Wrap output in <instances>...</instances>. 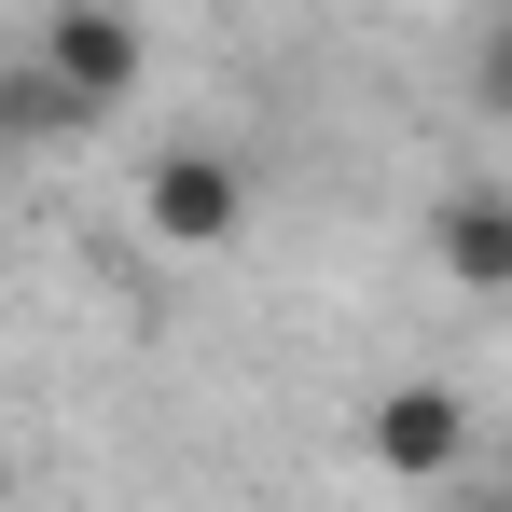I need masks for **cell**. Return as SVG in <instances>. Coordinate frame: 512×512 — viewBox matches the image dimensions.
Listing matches in <instances>:
<instances>
[{"mask_svg": "<svg viewBox=\"0 0 512 512\" xmlns=\"http://www.w3.org/2000/svg\"><path fill=\"white\" fill-rule=\"evenodd\" d=\"M360 457H374L388 485H457V471L485 457V416H471L443 374H402V388L360 402Z\"/></svg>", "mask_w": 512, "mask_h": 512, "instance_id": "cell-1", "label": "cell"}, {"mask_svg": "<svg viewBox=\"0 0 512 512\" xmlns=\"http://www.w3.org/2000/svg\"><path fill=\"white\" fill-rule=\"evenodd\" d=\"M139 236H153V250H236V236H250V167L208 153V139H167V153L139 167Z\"/></svg>", "mask_w": 512, "mask_h": 512, "instance_id": "cell-2", "label": "cell"}, {"mask_svg": "<svg viewBox=\"0 0 512 512\" xmlns=\"http://www.w3.org/2000/svg\"><path fill=\"white\" fill-rule=\"evenodd\" d=\"M28 56H42V70H56V84L84 97L97 125H111V111H125V97L153 84V42H139V14H125V0H56V14H42V42H28Z\"/></svg>", "mask_w": 512, "mask_h": 512, "instance_id": "cell-3", "label": "cell"}, {"mask_svg": "<svg viewBox=\"0 0 512 512\" xmlns=\"http://www.w3.org/2000/svg\"><path fill=\"white\" fill-rule=\"evenodd\" d=\"M429 263H443L471 305H512V194L499 180H457V194L429 208Z\"/></svg>", "mask_w": 512, "mask_h": 512, "instance_id": "cell-4", "label": "cell"}, {"mask_svg": "<svg viewBox=\"0 0 512 512\" xmlns=\"http://www.w3.org/2000/svg\"><path fill=\"white\" fill-rule=\"evenodd\" d=\"M56 139H97V111L42 56H0V153H56Z\"/></svg>", "mask_w": 512, "mask_h": 512, "instance_id": "cell-5", "label": "cell"}, {"mask_svg": "<svg viewBox=\"0 0 512 512\" xmlns=\"http://www.w3.org/2000/svg\"><path fill=\"white\" fill-rule=\"evenodd\" d=\"M471 111H485V125H512V0L485 14V42H471Z\"/></svg>", "mask_w": 512, "mask_h": 512, "instance_id": "cell-6", "label": "cell"}, {"mask_svg": "<svg viewBox=\"0 0 512 512\" xmlns=\"http://www.w3.org/2000/svg\"><path fill=\"white\" fill-rule=\"evenodd\" d=\"M471 512H512V485H485V499H471Z\"/></svg>", "mask_w": 512, "mask_h": 512, "instance_id": "cell-7", "label": "cell"}, {"mask_svg": "<svg viewBox=\"0 0 512 512\" xmlns=\"http://www.w3.org/2000/svg\"><path fill=\"white\" fill-rule=\"evenodd\" d=\"M499 485H512V429H499Z\"/></svg>", "mask_w": 512, "mask_h": 512, "instance_id": "cell-8", "label": "cell"}]
</instances>
